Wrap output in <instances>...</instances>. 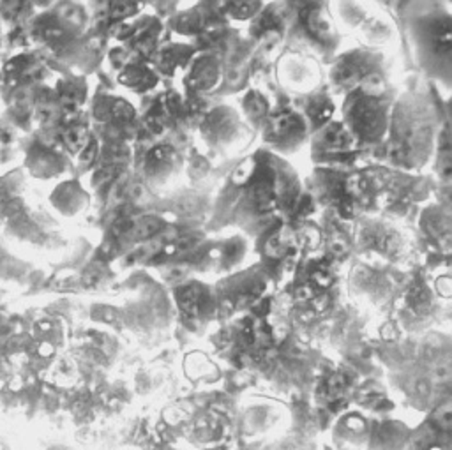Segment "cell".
Wrapping results in <instances>:
<instances>
[{"instance_id":"18","label":"cell","mask_w":452,"mask_h":450,"mask_svg":"<svg viewBox=\"0 0 452 450\" xmlns=\"http://www.w3.org/2000/svg\"><path fill=\"white\" fill-rule=\"evenodd\" d=\"M188 83L196 90H211L212 87L217 85L221 76L219 62L211 55H204L191 62L188 67Z\"/></svg>"},{"instance_id":"6","label":"cell","mask_w":452,"mask_h":450,"mask_svg":"<svg viewBox=\"0 0 452 450\" xmlns=\"http://www.w3.org/2000/svg\"><path fill=\"white\" fill-rule=\"evenodd\" d=\"M373 74L391 76V58L383 50L358 46V48L338 53L330 61L327 80L336 94L345 96L360 81L373 76Z\"/></svg>"},{"instance_id":"3","label":"cell","mask_w":452,"mask_h":450,"mask_svg":"<svg viewBox=\"0 0 452 450\" xmlns=\"http://www.w3.org/2000/svg\"><path fill=\"white\" fill-rule=\"evenodd\" d=\"M407 34L413 58L444 89L452 83V14L445 2H416L407 14Z\"/></svg>"},{"instance_id":"8","label":"cell","mask_w":452,"mask_h":450,"mask_svg":"<svg viewBox=\"0 0 452 450\" xmlns=\"http://www.w3.org/2000/svg\"><path fill=\"white\" fill-rule=\"evenodd\" d=\"M311 127L302 111L292 108L270 111L265 118L263 140L270 152L277 156L295 154L310 143Z\"/></svg>"},{"instance_id":"16","label":"cell","mask_w":452,"mask_h":450,"mask_svg":"<svg viewBox=\"0 0 452 450\" xmlns=\"http://www.w3.org/2000/svg\"><path fill=\"white\" fill-rule=\"evenodd\" d=\"M193 61H195V48L193 46L173 43V45L163 46L155 53L152 67L161 71V73L173 76L177 71L188 69Z\"/></svg>"},{"instance_id":"19","label":"cell","mask_w":452,"mask_h":450,"mask_svg":"<svg viewBox=\"0 0 452 450\" xmlns=\"http://www.w3.org/2000/svg\"><path fill=\"white\" fill-rule=\"evenodd\" d=\"M422 231H426L433 240L447 249L451 244V215L442 207H429L422 212L420 221Z\"/></svg>"},{"instance_id":"21","label":"cell","mask_w":452,"mask_h":450,"mask_svg":"<svg viewBox=\"0 0 452 450\" xmlns=\"http://www.w3.org/2000/svg\"><path fill=\"white\" fill-rule=\"evenodd\" d=\"M263 2H226L224 4V12L230 18L239 21L252 20L260 14Z\"/></svg>"},{"instance_id":"15","label":"cell","mask_w":452,"mask_h":450,"mask_svg":"<svg viewBox=\"0 0 452 450\" xmlns=\"http://www.w3.org/2000/svg\"><path fill=\"white\" fill-rule=\"evenodd\" d=\"M360 39V45L366 48L382 50V46L389 45L394 39V29L389 20L376 17L375 12H367L366 18L360 21L357 29L354 30Z\"/></svg>"},{"instance_id":"4","label":"cell","mask_w":452,"mask_h":450,"mask_svg":"<svg viewBox=\"0 0 452 450\" xmlns=\"http://www.w3.org/2000/svg\"><path fill=\"white\" fill-rule=\"evenodd\" d=\"M398 92L391 78L373 74L343 96L341 124L357 143H380L387 138L392 106Z\"/></svg>"},{"instance_id":"20","label":"cell","mask_w":452,"mask_h":450,"mask_svg":"<svg viewBox=\"0 0 452 450\" xmlns=\"http://www.w3.org/2000/svg\"><path fill=\"white\" fill-rule=\"evenodd\" d=\"M308 103H305L304 106V111H302V115H304V118L308 120V124H310L311 127V133H314V131L322 129L325 124H329L330 120H332V115H334L336 111V106H334V101H332V98L330 96H327V94H310L308 96Z\"/></svg>"},{"instance_id":"17","label":"cell","mask_w":452,"mask_h":450,"mask_svg":"<svg viewBox=\"0 0 452 450\" xmlns=\"http://www.w3.org/2000/svg\"><path fill=\"white\" fill-rule=\"evenodd\" d=\"M120 85L127 90L136 94L149 92L159 83V74L152 65L145 62H133V64L124 65L122 71L118 73Z\"/></svg>"},{"instance_id":"2","label":"cell","mask_w":452,"mask_h":450,"mask_svg":"<svg viewBox=\"0 0 452 450\" xmlns=\"http://www.w3.org/2000/svg\"><path fill=\"white\" fill-rule=\"evenodd\" d=\"M440 127L428 96L398 94L387 131L389 158L403 170H420L435 156Z\"/></svg>"},{"instance_id":"14","label":"cell","mask_w":452,"mask_h":450,"mask_svg":"<svg viewBox=\"0 0 452 450\" xmlns=\"http://www.w3.org/2000/svg\"><path fill=\"white\" fill-rule=\"evenodd\" d=\"M180 154L171 145H155L143 159V175L152 186H164L180 170Z\"/></svg>"},{"instance_id":"13","label":"cell","mask_w":452,"mask_h":450,"mask_svg":"<svg viewBox=\"0 0 452 450\" xmlns=\"http://www.w3.org/2000/svg\"><path fill=\"white\" fill-rule=\"evenodd\" d=\"M311 150L316 159L334 158L338 154H348L354 150L357 142L354 140L341 120H330L322 129L311 133Z\"/></svg>"},{"instance_id":"23","label":"cell","mask_w":452,"mask_h":450,"mask_svg":"<svg viewBox=\"0 0 452 450\" xmlns=\"http://www.w3.org/2000/svg\"><path fill=\"white\" fill-rule=\"evenodd\" d=\"M110 9L114 18H127L133 17L140 9V6L133 4V2H114V4H110Z\"/></svg>"},{"instance_id":"1","label":"cell","mask_w":452,"mask_h":450,"mask_svg":"<svg viewBox=\"0 0 452 450\" xmlns=\"http://www.w3.org/2000/svg\"><path fill=\"white\" fill-rule=\"evenodd\" d=\"M230 189L235 191L237 223L251 226L292 212L301 196L295 170L270 150L246 158L230 177Z\"/></svg>"},{"instance_id":"5","label":"cell","mask_w":452,"mask_h":450,"mask_svg":"<svg viewBox=\"0 0 452 450\" xmlns=\"http://www.w3.org/2000/svg\"><path fill=\"white\" fill-rule=\"evenodd\" d=\"M290 43L308 50V55L330 62L338 55L341 34L330 14L329 4L305 2L299 4Z\"/></svg>"},{"instance_id":"10","label":"cell","mask_w":452,"mask_h":450,"mask_svg":"<svg viewBox=\"0 0 452 450\" xmlns=\"http://www.w3.org/2000/svg\"><path fill=\"white\" fill-rule=\"evenodd\" d=\"M358 242L364 249L389 261H400L408 251L407 237L400 228L380 219L364 221L358 230Z\"/></svg>"},{"instance_id":"9","label":"cell","mask_w":452,"mask_h":450,"mask_svg":"<svg viewBox=\"0 0 452 450\" xmlns=\"http://www.w3.org/2000/svg\"><path fill=\"white\" fill-rule=\"evenodd\" d=\"M277 80L285 89L297 94H313L322 85L320 62L302 52L286 53L277 62Z\"/></svg>"},{"instance_id":"7","label":"cell","mask_w":452,"mask_h":450,"mask_svg":"<svg viewBox=\"0 0 452 450\" xmlns=\"http://www.w3.org/2000/svg\"><path fill=\"white\" fill-rule=\"evenodd\" d=\"M200 134L208 149L219 154H233L251 142L252 129L241 111L233 106L221 105L205 115Z\"/></svg>"},{"instance_id":"22","label":"cell","mask_w":452,"mask_h":450,"mask_svg":"<svg viewBox=\"0 0 452 450\" xmlns=\"http://www.w3.org/2000/svg\"><path fill=\"white\" fill-rule=\"evenodd\" d=\"M159 228H161L159 219H155V217H143V219L133 228V237H135V239H149L151 235H154Z\"/></svg>"},{"instance_id":"11","label":"cell","mask_w":452,"mask_h":450,"mask_svg":"<svg viewBox=\"0 0 452 450\" xmlns=\"http://www.w3.org/2000/svg\"><path fill=\"white\" fill-rule=\"evenodd\" d=\"M267 279L261 270H246L242 274H235V276L223 279L219 284L214 286V293L217 299V308H224L228 304L230 308H242L244 304L251 302L252 299H257L258 295L265 292Z\"/></svg>"},{"instance_id":"12","label":"cell","mask_w":452,"mask_h":450,"mask_svg":"<svg viewBox=\"0 0 452 450\" xmlns=\"http://www.w3.org/2000/svg\"><path fill=\"white\" fill-rule=\"evenodd\" d=\"M173 295L182 317L188 321H204L219 309L214 286L200 281L180 284L173 290Z\"/></svg>"}]
</instances>
